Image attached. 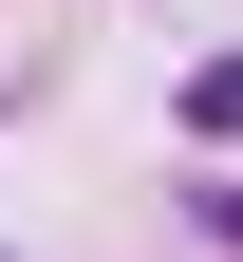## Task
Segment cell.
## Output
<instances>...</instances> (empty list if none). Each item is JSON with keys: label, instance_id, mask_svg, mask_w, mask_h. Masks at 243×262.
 Wrapping results in <instances>:
<instances>
[{"label": "cell", "instance_id": "7a4b0ae2", "mask_svg": "<svg viewBox=\"0 0 243 262\" xmlns=\"http://www.w3.org/2000/svg\"><path fill=\"white\" fill-rule=\"evenodd\" d=\"M206 225H225V244H243V187H206Z\"/></svg>", "mask_w": 243, "mask_h": 262}, {"label": "cell", "instance_id": "6da1fadb", "mask_svg": "<svg viewBox=\"0 0 243 262\" xmlns=\"http://www.w3.org/2000/svg\"><path fill=\"white\" fill-rule=\"evenodd\" d=\"M187 131H243V56H206V75H187Z\"/></svg>", "mask_w": 243, "mask_h": 262}]
</instances>
